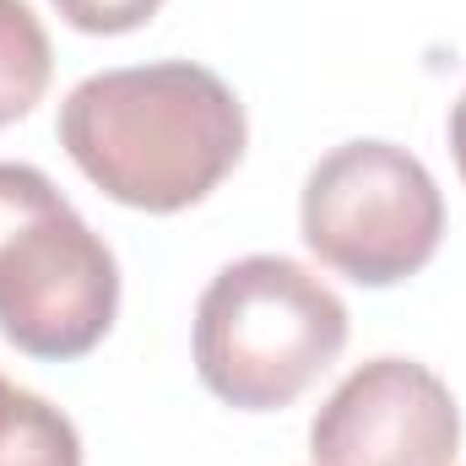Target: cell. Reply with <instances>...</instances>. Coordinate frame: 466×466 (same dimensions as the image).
<instances>
[{
    "label": "cell",
    "mask_w": 466,
    "mask_h": 466,
    "mask_svg": "<svg viewBox=\"0 0 466 466\" xmlns=\"http://www.w3.org/2000/svg\"><path fill=\"white\" fill-rule=\"evenodd\" d=\"M249 125L233 87L196 60L98 71L60 104V147L130 212H185L244 157Z\"/></svg>",
    "instance_id": "6da1fadb"
},
{
    "label": "cell",
    "mask_w": 466,
    "mask_h": 466,
    "mask_svg": "<svg viewBox=\"0 0 466 466\" xmlns=\"http://www.w3.org/2000/svg\"><path fill=\"white\" fill-rule=\"evenodd\" d=\"M190 348L218 401L282 412L342 358L348 304L288 255H244L207 282Z\"/></svg>",
    "instance_id": "7a4b0ae2"
},
{
    "label": "cell",
    "mask_w": 466,
    "mask_h": 466,
    "mask_svg": "<svg viewBox=\"0 0 466 466\" xmlns=\"http://www.w3.org/2000/svg\"><path fill=\"white\" fill-rule=\"evenodd\" d=\"M119 315L115 249L33 163H0V337L27 358L71 363Z\"/></svg>",
    "instance_id": "3957f363"
},
{
    "label": "cell",
    "mask_w": 466,
    "mask_h": 466,
    "mask_svg": "<svg viewBox=\"0 0 466 466\" xmlns=\"http://www.w3.org/2000/svg\"><path fill=\"white\" fill-rule=\"evenodd\" d=\"M304 244L358 288L418 277L445 238L434 174L396 141H348L326 152L299 201Z\"/></svg>",
    "instance_id": "277c9868"
},
{
    "label": "cell",
    "mask_w": 466,
    "mask_h": 466,
    "mask_svg": "<svg viewBox=\"0 0 466 466\" xmlns=\"http://www.w3.org/2000/svg\"><path fill=\"white\" fill-rule=\"evenodd\" d=\"M456 451L461 407L451 385L412 358H369L309 423L315 466H451Z\"/></svg>",
    "instance_id": "5b68a950"
},
{
    "label": "cell",
    "mask_w": 466,
    "mask_h": 466,
    "mask_svg": "<svg viewBox=\"0 0 466 466\" xmlns=\"http://www.w3.org/2000/svg\"><path fill=\"white\" fill-rule=\"evenodd\" d=\"M49 71H55V55H49V33L33 16V5L0 0V125L33 115V104L49 87Z\"/></svg>",
    "instance_id": "8992f818"
},
{
    "label": "cell",
    "mask_w": 466,
    "mask_h": 466,
    "mask_svg": "<svg viewBox=\"0 0 466 466\" xmlns=\"http://www.w3.org/2000/svg\"><path fill=\"white\" fill-rule=\"evenodd\" d=\"M0 466H82V434L60 407L16 385L0 412Z\"/></svg>",
    "instance_id": "52a82bcc"
},
{
    "label": "cell",
    "mask_w": 466,
    "mask_h": 466,
    "mask_svg": "<svg viewBox=\"0 0 466 466\" xmlns=\"http://www.w3.org/2000/svg\"><path fill=\"white\" fill-rule=\"evenodd\" d=\"M76 33H98V38H115V33H136L147 27L163 0H49Z\"/></svg>",
    "instance_id": "ba28073f"
},
{
    "label": "cell",
    "mask_w": 466,
    "mask_h": 466,
    "mask_svg": "<svg viewBox=\"0 0 466 466\" xmlns=\"http://www.w3.org/2000/svg\"><path fill=\"white\" fill-rule=\"evenodd\" d=\"M451 152H456V174L466 185V87H461V98L451 104Z\"/></svg>",
    "instance_id": "9c48e42d"
},
{
    "label": "cell",
    "mask_w": 466,
    "mask_h": 466,
    "mask_svg": "<svg viewBox=\"0 0 466 466\" xmlns=\"http://www.w3.org/2000/svg\"><path fill=\"white\" fill-rule=\"evenodd\" d=\"M11 390H16V385H11V380H0V412H5V401H11Z\"/></svg>",
    "instance_id": "30bf717a"
}]
</instances>
